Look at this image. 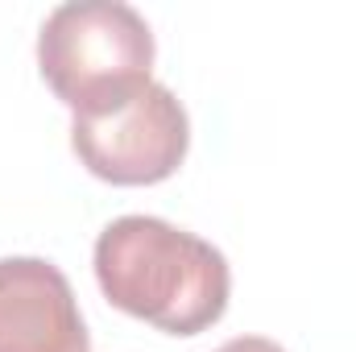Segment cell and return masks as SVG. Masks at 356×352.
Returning a JSON list of instances; mask_svg holds the SVG:
<instances>
[{
	"label": "cell",
	"instance_id": "cell-5",
	"mask_svg": "<svg viewBox=\"0 0 356 352\" xmlns=\"http://www.w3.org/2000/svg\"><path fill=\"white\" fill-rule=\"evenodd\" d=\"M216 352H286V349L266 340V336H236V340H228L224 349H216Z\"/></svg>",
	"mask_w": 356,
	"mask_h": 352
},
{
	"label": "cell",
	"instance_id": "cell-3",
	"mask_svg": "<svg viewBox=\"0 0 356 352\" xmlns=\"http://www.w3.org/2000/svg\"><path fill=\"white\" fill-rule=\"evenodd\" d=\"M191 145L186 108L166 83H149L108 116H75L71 150L95 178L112 186H154L182 166Z\"/></svg>",
	"mask_w": 356,
	"mask_h": 352
},
{
	"label": "cell",
	"instance_id": "cell-2",
	"mask_svg": "<svg viewBox=\"0 0 356 352\" xmlns=\"http://www.w3.org/2000/svg\"><path fill=\"white\" fill-rule=\"evenodd\" d=\"M38 71L75 116H108L154 83V33L133 4L71 0L42 21Z\"/></svg>",
	"mask_w": 356,
	"mask_h": 352
},
{
	"label": "cell",
	"instance_id": "cell-1",
	"mask_svg": "<svg viewBox=\"0 0 356 352\" xmlns=\"http://www.w3.org/2000/svg\"><path fill=\"white\" fill-rule=\"evenodd\" d=\"M104 298L166 336H199L228 311L232 273L216 245L158 216H120L95 241Z\"/></svg>",
	"mask_w": 356,
	"mask_h": 352
},
{
	"label": "cell",
	"instance_id": "cell-4",
	"mask_svg": "<svg viewBox=\"0 0 356 352\" xmlns=\"http://www.w3.org/2000/svg\"><path fill=\"white\" fill-rule=\"evenodd\" d=\"M0 352H91L75 290L46 257H0Z\"/></svg>",
	"mask_w": 356,
	"mask_h": 352
}]
</instances>
